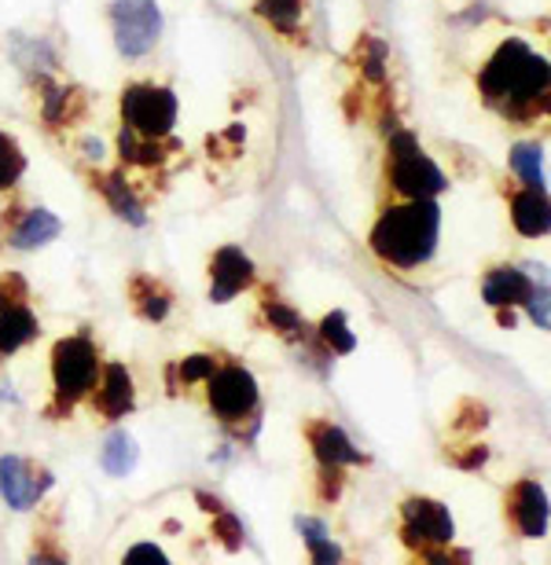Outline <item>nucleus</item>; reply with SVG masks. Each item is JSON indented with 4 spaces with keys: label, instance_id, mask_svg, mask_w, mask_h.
<instances>
[{
    "label": "nucleus",
    "instance_id": "1",
    "mask_svg": "<svg viewBox=\"0 0 551 565\" xmlns=\"http://www.w3.org/2000/svg\"><path fill=\"white\" fill-rule=\"evenodd\" d=\"M442 228V210L434 199H409L404 206L386 210L371 228V250L398 268H420L431 262Z\"/></svg>",
    "mask_w": 551,
    "mask_h": 565
},
{
    "label": "nucleus",
    "instance_id": "2",
    "mask_svg": "<svg viewBox=\"0 0 551 565\" xmlns=\"http://www.w3.org/2000/svg\"><path fill=\"white\" fill-rule=\"evenodd\" d=\"M390 180L409 199H434L448 184L442 169L420 151L412 132H393L390 137Z\"/></svg>",
    "mask_w": 551,
    "mask_h": 565
},
{
    "label": "nucleus",
    "instance_id": "3",
    "mask_svg": "<svg viewBox=\"0 0 551 565\" xmlns=\"http://www.w3.org/2000/svg\"><path fill=\"white\" fill-rule=\"evenodd\" d=\"M121 118H126V129H133L137 137L159 140L177 126V96L162 85H129L121 93Z\"/></svg>",
    "mask_w": 551,
    "mask_h": 565
},
{
    "label": "nucleus",
    "instance_id": "4",
    "mask_svg": "<svg viewBox=\"0 0 551 565\" xmlns=\"http://www.w3.org/2000/svg\"><path fill=\"white\" fill-rule=\"evenodd\" d=\"M110 22H115V44L121 55L140 60L159 44L162 15L155 0H115L110 4Z\"/></svg>",
    "mask_w": 551,
    "mask_h": 565
},
{
    "label": "nucleus",
    "instance_id": "5",
    "mask_svg": "<svg viewBox=\"0 0 551 565\" xmlns=\"http://www.w3.org/2000/svg\"><path fill=\"white\" fill-rule=\"evenodd\" d=\"M96 371H99L96 349H93V342H88L85 334L63 338V342L55 345L52 375H55V393H60L63 401H77L82 393L93 390Z\"/></svg>",
    "mask_w": 551,
    "mask_h": 565
},
{
    "label": "nucleus",
    "instance_id": "6",
    "mask_svg": "<svg viewBox=\"0 0 551 565\" xmlns=\"http://www.w3.org/2000/svg\"><path fill=\"white\" fill-rule=\"evenodd\" d=\"M210 382V404L224 423H235L257 408V382L243 367H221L206 379Z\"/></svg>",
    "mask_w": 551,
    "mask_h": 565
},
{
    "label": "nucleus",
    "instance_id": "7",
    "mask_svg": "<svg viewBox=\"0 0 551 565\" xmlns=\"http://www.w3.org/2000/svg\"><path fill=\"white\" fill-rule=\"evenodd\" d=\"M453 514L448 507L434 500H409L404 503V544L423 547V544H448L453 540Z\"/></svg>",
    "mask_w": 551,
    "mask_h": 565
},
{
    "label": "nucleus",
    "instance_id": "8",
    "mask_svg": "<svg viewBox=\"0 0 551 565\" xmlns=\"http://www.w3.org/2000/svg\"><path fill=\"white\" fill-rule=\"evenodd\" d=\"M52 484V473H33V467L19 456L0 459V495L15 511H30L41 500V492Z\"/></svg>",
    "mask_w": 551,
    "mask_h": 565
},
{
    "label": "nucleus",
    "instance_id": "9",
    "mask_svg": "<svg viewBox=\"0 0 551 565\" xmlns=\"http://www.w3.org/2000/svg\"><path fill=\"white\" fill-rule=\"evenodd\" d=\"M254 265L240 246H221L210 262V298L213 301H232L243 287H251Z\"/></svg>",
    "mask_w": 551,
    "mask_h": 565
},
{
    "label": "nucleus",
    "instance_id": "10",
    "mask_svg": "<svg viewBox=\"0 0 551 565\" xmlns=\"http://www.w3.org/2000/svg\"><path fill=\"white\" fill-rule=\"evenodd\" d=\"M526 55H530V49H526L522 41L500 44L497 55L489 60V66L481 71V93H486V99H492V104H500V99L508 96V88H511V82H515V74H519V66L526 63Z\"/></svg>",
    "mask_w": 551,
    "mask_h": 565
},
{
    "label": "nucleus",
    "instance_id": "11",
    "mask_svg": "<svg viewBox=\"0 0 551 565\" xmlns=\"http://www.w3.org/2000/svg\"><path fill=\"white\" fill-rule=\"evenodd\" d=\"M511 514L526 536L548 533V495L537 481H519L511 492Z\"/></svg>",
    "mask_w": 551,
    "mask_h": 565
},
{
    "label": "nucleus",
    "instance_id": "12",
    "mask_svg": "<svg viewBox=\"0 0 551 565\" xmlns=\"http://www.w3.org/2000/svg\"><path fill=\"white\" fill-rule=\"evenodd\" d=\"M309 440H312V451H317V459L324 467H353V462H364L361 451L353 448V440L346 437V429L331 426V423H312Z\"/></svg>",
    "mask_w": 551,
    "mask_h": 565
},
{
    "label": "nucleus",
    "instance_id": "13",
    "mask_svg": "<svg viewBox=\"0 0 551 565\" xmlns=\"http://www.w3.org/2000/svg\"><path fill=\"white\" fill-rule=\"evenodd\" d=\"M511 221L526 239H544L551 228V210H548L544 191H533V188L519 191V195L511 199Z\"/></svg>",
    "mask_w": 551,
    "mask_h": 565
},
{
    "label": "nucleus",
    "instance_id": "14",
    "mask_svg": "<svg viewBox=\"0 0 551 565\" xmlns=\"http://www.w3.org/2000/svg\"><path fill=\"white\" fill-rule=\"evenodd\" d=\"M533 294V279L522 273V268H492L481 282V298L489 305H519Z\"/></svg>",
    "mask_w": 551,
    "mask_h": 565
},
{
    "label": "nucleus",
    "instance_id": "15",
    "mask_svg": "<svg viewBox=\"0 0 551 565\" xmlns=\"http://www.w3.org/2000/svg\"><path fill=\"white\" fill-rule=\"evenodd\" d=\"M99 412L110 415V419H121V415L133 412V375L121 364H107L104 367V386H99Z\"/></svg>",
    "mask_w": 551,
    "mask_h": 565
},
{
    "label": "nucleus",
    "instance_id": "16",
    "mask_svg": "<svg viewBox=\"0 0 551 565\" xmlns=\"http://www.w3.org/2000/svg\"><path fill=\"white\" fill-rule=\"evenodd\" d=\"M55 235H60V217L49 213V210H30L27 217L11 228L8 243L19 246V250H38V246L52 243Z\"/></svg>",
    "mask_w": 551,
    "mask_h": 565
},
{
    "label": "nucleus",
    "instance_id": "17",
    "mask_svg": "<svg viewBox=\"0 0 551 565\" xmlns=\"http://www.w3.org/2000/svg\"><path fill=\"white\" fill-rule=\"evenodd\" d=\"M38 338V316H33L27 305H11V309H0V356L15 353L27 342Z\"/></svg>",
    "mask_w": 551,
    "mask_h": 565
},
{
    "label": "nucleus",
    "instance_id": "18",
    "mask_svg": "<svg viewBox=\"0 0 551 565\" xmlns=\"http://www.w3.org/2000/svg\"><path fill=\"white\" fill-rule=\"evenodd\" d=\"M133 301H137V312L144 316V320L162 323L166 316H170V290H166L162 282L148 279V276L133 279Z\"/></svg>",
    "mask_w": 551,
    "mask_h": 565
},
{
    "label": "nucleus",
    "instance_id": "19",
    "mask_svg": "<svg viewBox=\"0 0 551 565\" xmlns=\"http://www.w3.org/2000/svg\"><path fill=\"white\" fill-rule=\"evenodd\" d=\"M82 110H85V99L71 85H52L49 93H44V118H49V126H66V121H77Z\"/></svg>",
    "mask_w": 551,
    "mask_h": 565
},
{
    "label": "nucleus",
    "instance_id": "20",
    "mask_svg": "<svg viewBox=\"0 0 551 565\" xmlns=\"http://www.w3.org/2000/svg\"><path fill=\"white\" fill-rule=\"evenodd\" d=\"M99 459H104V470L107 473L121 478V473H129L133 467H137L140 448H137V440H133L129 434H110L104 440V451H99Z\"/></svg>",
    "mask_w": 551,
    "mask_h": 565
},
{
    "label": "nucleus",
    "instance_id": "21",
    "mask_svg": "<svg viewBox=\"0 0 551 565\" xmlns=\"http://www.w3.org/2000/svg\"><path fill=\"white\" fill-rule=\"evenodd\" d=\"M511 169L519 173L526 188L544 191V166H541V147L537 143H519L511 151Z\"/></svg>",
    "mask_w": 551,
    "mask_h": 565
},
{
    "label": "nucleus",
    "instance_id": "22",
    "mask_svg": "<svg viewBox=\"0 0 551 565\" xmlns=\"http://www.w3.org/2000/svg\"><path fill=\"white\" fill-rule=\"evenodd\" d=\"M104 195H107V202H110V206H115V213H118V217H126L129 224H144V210H140L137 195H133V191H129L126 177L110 173V177L104 180Z\"/></svg>",
    "mask_w": 551,
    "mask_h": 565
},
{
    "label": "nucleus",
    "instance_id": "23",
    "mask_svg": "<svg viewBox=\"0 0 551 565\" xmlns=\"http://www.w3.org/2000/svg\"><path fill=\"white\" fill-rule=\"evenodd\" d=\"M257 15L279 33H290L301 22V0H257Z\"/></svg>",
    "mask_w": 551,
    "mask_h": 565
},
{
    "label": "nucleus",
    "instance_id": "24",
    "mask_svg": "<svg viewBox=\"0 0 551 565\" xmlns=\"http://www.w3.org/2000/svg\"><path fill=\"white\" fill-rule=\"evenodd\" d=\"M22 169H27V158H22L19 143L8 137V132H0V191L15 188V180L22 177Z\"/></svg>",
    "mask_w": 551,
    "mask_h": 565
},
{
    "label": "nucleus",
    "instance_id": "25",
    "mask_svg": "<svg viewBox=\"0 0 551 565\" xmlns=\"http://www.w3.org/2000/svg\"><path fill=\"white\" fill-rule=\"evenodd\" d=\"M320 334H324V342L331 345V353H353L357 338L350 331V323H346V312H328V316H324Z\"/></svg>",
    "mask_w": 551,
    "mask_h": 565
},
{
    "label": "nucleus",
    "instance_id": "26",
    "mask_svg": "<svg viewBox=\"0 0 551 565\" xmlns=\"http://www.w3.org/2000/svg\"><path fill=\"white\" fill-rule=\"evenodd\" d=\"M213 536L221 540L224 551H240L243 547V529L229 511H218V518H213Z\"/></svg>",
    "mask_w": 551,
    "mask_h": 565
},
{
    "label": "nucleus",
    "instance_id": "27",
    "mask_svg": "<svg viewBox=\"0 0 551 565\" xmlns=\"http://www.w3.org/2000/svg\"><path fill=\"white\" fill-rule=\"evenodd\" d=\"M265 316H268V323L276 327V331H284V334H298V312L295 309H287L284 301H265Z\"/></svg>",
    "mask_w": 551,
    "mask_h": 565
},
{
    "label": "nucleus",
    "instance_id": "28",
    "mask_svg": "<svg viewBox=\"0 0 551 565\" xmlns=\"http://www.w3.org/2000/svg\"><path fill=\"white\" fill-rule=\"evenodd\" d=\"M27 279L22 276H0V309H11V305L27 301Z\"/></svg>",
    "mask_w": 551,
    "mask_h": 565
},
{
    "label": "nucleus",
    "instance_id": "29",
    "mask_svg": "<svg viewBox=\"0 0 551 565\" xmlns=\"http://www.w3.org/2000/svg\"><path fill=\"white\" fill-rule=\"evenodd\" d=\"M121 565H170V558L155 544H137V547H129V555L121 558Z\"/></svg>",
    "mask_w": 551,
    "mask_h": 565
},
{
    "label": "nucleus",
    "instance_id": "30",
    "mask_svg": "<svg viewBox=\"0 0 551 565\" xmlns=\"http://www.w3.org/2000/svg\"><path fill=\"white\" fill-rule=\"evenodd\" d=\"M309 551H312V565H342V547H339V544H331L328 536H324V540H312Z\"/></svg>",
    "mask_w": 551,
    "mask_h": 565
},
{
    "label": "nucleus",
    "instance_id": "31",
    "mask_svg": "<svg viewBox=\"0 0 551 565\" xmlns=\"http://www.w3.org/2000/svg\"><path fill=\"white\" fill-rule=\"evenodd\" d=\"M213 371H218V367H213V360L199 353V356H188L181 364V379L184 382H202V379H210Z\"/></svg>",
    "mask_w": 551,
    "mask_h": 565
},
{
    "label": "nucleus",
    "instance_id": "32",
    "mask_svg": "<svg viewBox=\"0 0 551 565\" xmlns=\"http://www.w3.org/2000/svg\"><path fill=\"white\" fill-rule=\"evenodd\" d=\"M486 459H489V448L486 445H475V448H467L464 456H456V467L459 470H478Z\"/></svg>",
    "mask_w": 551,
    "mask_h": 565
},
{
    "label": "nucleus",
    "instance_id": "33",
    "mask_svg": "<svg viewBox=\"0 0 551 565\" xmlns=\"http://www.w3.org/2000/svg\"><path fill=\"white\" fill-rule=\"evenodd\" d=\"M324 495H328V503L339 500V489H342V470L339 467H324V481H320Z\"/></svg>",
    "mask_w": 551,
    "mask_h": 565
},
{
    "label": "nucleus",
    "instance_id": "34",
    "mask_svg": "<svg viewBox=\"0 0 551 565\" xmlns=\"http://www.w3.org/2000/svg\"><path fill=\"white\" fill-rule=\"evenodd\" d=\"M526 301H530V316L537 320V327H548V290H533Z\"/></svg>",
    "mask_w": 551,
    "mask_h": 565
},
{
    "label": "nucleus",
    "instance_id": "35",
    "mask_svg": "<svg viewBox=\"0 0 551 565\" xmlns=\"http://www.w3.org/2000/svg\"><path fill=\"white\" fill-rule=\"evenodd\" d=\"M426 565H470V562H467L464 551H459V555H445V551H431V555H426Z\"/></svg>",
    "mask_w": 551,
    "mask_h": 565
},
{
    "label": "nucleus",
    "instance_id": "36",
    "mask_svg": "<svg viewBox=\"0 0 551 565\" xmlns=\"http://www.w3.org/2000/svg\"><path fill=\"white\" fill-rule=\"evenodd\" d=\"M298 529H301V536L309 540H324V522H317V518H298Z\"/></svg>",
    "mask_w": 551,
    "mask_h": 565
},
{
    "label": "nucleus",
    "instance_id": "37",
    "mask_svg": "<svg viewBox=\"0 0 551 565\" xmlns=\"http://www.w3.org/2000/svg\"><path fill=\"white\" fill-rule=\"evenodd\" d=\"M85 154H88V158H104V143H99V140H88V143H85Z\"/></svg>",
    "mask_w": 551,
    "mask_h": 565
},
{
    "label": "nucleus",
    "instance_id": "38",
    "mask_svg": "<svg viewBox=\"0 0 551 565\" xmlns=\"http://www.w3.org/2000/svg\"><path fill=\"white\" fill-rule=\"evenodd\" d=\"M30 565H63L60 558H52V555H33Z\"/></svg>",
    "mask_w": 551,
    "mask_h": 565
}]
</instances>
